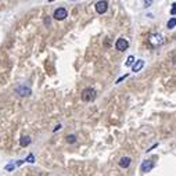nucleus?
Segmentation results:
<instances>
[{
  "instance_id": "1",
  "label": "nucleus",
  "mask_w": 176,
  "mask_h": 176,
  "mask_svg": "<svg viewBox=\"0 0 176 176\" xmlns=\"http://www.w3.org/2000/svg\"><path fill=\"white\" fill-rule=\"evenodd\" d=\"M96 97V90L92 87H86V89L82 90V100L83 101H92Z\"/></svg>"
},
{
  "instance_id": "2",
  "label": "nucleus",
  "mask_w": 176,
  "mask_h": 176,
  "mask_svg": "<svg viewBox=\"0 0 176 176\" xmlns=\"http://www.w3.org/2000/svg\"><path fill=\"white\" fill-rule=\"evenodd\" d=\"M67 15H68V13H67V10L64 9V7H58V9L54 11L53 17L54 20H57V21H63V20H65Z\"/></svg>"
},
{
  "instance_id": "3",
  "label": "nucleus",
  "mask_w": 176,
  "mask_h": 176,
  "mask_svg": "<svg viewBox=\"0 0 176 176\" xmlns=\"http://www.w3.org/2000/svg\"><path fill=\"white\" fill-rule=\"evenodd\" d=\"M115 47H116V50H119V51H125L126 49L129 47V42L126 40V39L119 38L118 40H116V43H115Z\"/></svg>"
},
{
  "instance_id": "4",
  "label": "nucleus",
  "mask_w": 176,
  "mask_h": 176,
  "mask_svg": "<svg viewBox=\"0 0 176 176\" xmlns=\"http://www.w3.org/2000/svg\"><path fill=\"white\" fill-rule=\"evenodd\" d=\"M152 168H154V161L147 160V161H143V164H141V167H140V170L143 173H147V172H150Z\"/></svg>"
},
{
  "instance_id": "5",
  "label": "nucleus",
  "mask_w": 176,
  "mask_h": 176,
  "mask_svg": "<svg viewBox=\"0 0 176 176\" xmlns=\"http://www.w3.org/2000/svg\"><path fill=\"white\" fill-rule=\"evenodd\" d=\"M108 9V3L107 2H97L96 3V11L99 13V14H104Z\"/></svg>"
},
{
  "instance_id": "6",
  "label": "nucleus",
  "mask_w": 176,
  "mask_h": 176,
  "mask_svg": "<svg viewBox=\"0 0 176 176\" xmlns=\"http://www.w3.org/2000/svg\"><path fill=\"white\" fill-rule=\"evenodd\" d=\"M14 92L17 93L18 96H29L31 94V89L27 86H18V87H15Z\"/></svg>"
},
{
  "instance_id": "7",
  "label": "nucleus",
  "mask_w": 176,
  "mask_h": 176,
  "mask_svg": "<svg viewBox=\"0 0 176 176\" xmlns=\"http://www.w3.org/2000/svg\"><path fill=\"white\" fill-rule=\"evenodd\" d=\"M150 42H151L152 46L161 45V43L164 42V38H162V35H160V33H155V35H152L151 38H150Z\"/></svg>"
},
{
  "instance_id": "8",
  "label": "nucleus",
  "mask_w": 176,
  "mask_h": 176,
  "mask_svg": "<svg viewBox=\"0 0 176 176\" xmlns=\"http://www.w3.org/2000/svg\"><path fill=\"white\" fill-rule=\"evenodd\" d=\"M143 67H144V61L143 60H138L136 63L133 64V65H132V71H133V72H139L141 68H143Z\"/></svg>"
},
{
  "instance_id": "9",
  "label": "nucleus",
  "mask_w": 176,
  "mask_h": 176,
  "mask_svg": "<svg viewBox=\"0 0 176 176\" xmlns=\"http://www.w3.org/2000/svg\"><path fill=\"white\" fill-rule=\"evenodd\" d=\"M129 165H130V158H129V157H122V158L119 160V167L121 168H128Z\"/></svg>"
},
{
  "instance_id": "10",
  "label": "nucleus",
  "mask_w": 176,
  "mask_h": 176,
  "mask_svg": "<svg viewBox=\"0 0 176 176\" xmlns=\"http://www.w3.org/2000/svg\"><path fill=\"white\" fill-rule=\"evenodd\" d=\"M20 144H21L22 147H27L28 144H31V138L29 136H22L21 140H20Z\"/></svg>"
},
{
  "instance_id": "11",
  "label": "nucleus",
  "mask_w": 176,
  "mask_h": 176,
  "mask_svg": "<svg viewBox=\"0 0 176 176\" xmlns=\"http://www.w3.org/2000/svg\"><path fill=\"white\" fill-rule=\"evenodd\" d=\"M167 27L169 28V29H172V28H175V27H176V18H170L169 21H168Z\"/></svg>"
},
{
  "instance_id": "12",
  "label": "nucleus",
  "mask_w": 176,
  "mask_h": 176,
  "mask_svg": "<svg viewBox=\"0 0 176 176\" xmlns=\"http://www.w3.org/2000/svg\"><path fill=\"white\" fill-rule=\"evenodd\" d=\"M133 63H134V57L133 56H129L128 60H126V65L130 67V65H133Z\"/></svg>"
},
{
  "instance_id": "13",
  "label": "nucleus",
  "mask_w": 176,
  "mask_h": 176,
  "mask_svg": "<svg viewBox=\"0 0 176 176\" xmlns=\"http://www.w3.org/2000/svg\"><path fill=\"white\" fill-rule=\"evenodd\" d=\"M75 140H76V138H75L74 134H69V136H67V141H68V143H75Z\"/></svg>"
},
{
  "instance_id": "14",
  "label": "nucleus",
  "mask_w": 176,
  "mask_h": 176,
  "mask_svg": "<svg viewBox=\"0 0 176 176\" xmlns=\"http://www.w3.org/2000/svg\"><path fill=\"white\" fill-rule=\"evenodd\" d=\"M25 161H27V162H31V164H32V162H35V157H33V154H29V155H28Z\"/></svg>"
},
{
  "instance_id": "15",
  "label": "nucleus",
  "mask_w": 176,
  "mask_h": 176,
  "mask_svg": "<svg viewBox=\"0 0 176 176\" xmlns=\"http://www.w3.org/2000/svg\"><path fill=\"white\" fill-rule=\"evenodd\" d=\"M170 14H172V15H176V3L172 4V10H170Z\"/></svg>"
},
{
  "instance_id": "16",
  "label": "nucleus",
  "mask_w": 176,
  "mask_h": 176,
  "mask_svg": "<svg viewBox=\"0 0 176 176\" xmlns=\"http://www.w3.org/2000/svg\"><path fill=\"white\" fill-rule=\"evenodd\" d=\"M14 167H15L14 164H9V165H6V170H13V169H14Z\"/></svg>"
},
{
  "instance_id": "17",
  "label": "nucleus",
  "mask_w": 176,
  "mask_h": 176,
  "mask_svg": "<svg viewBox=\"0 0 176 176\" xmlns=\"http://www.w3.org/2000/svg\"><path fill=\"white\" fill-rule=\"evenodd\" d=\"M125 78H128V75H123V76H121L119 79H118V81H116V83H119L121 81H123V79H125Z\"/></svg>"
},
{
  "instance_id": "18",
  "label": "nucleus",
  "mask_w": 176,
  "mask_h": 176,
  "mask_svg": "<svg viewBox=\"0 0 176 176\" xmlns=\"http://www.w3.org/2000/svg\"><path fill=\"white\" fill-rule=\"evenodd\" d=\"M22 162H24V161H22V160H20V161H17L14 165H17V167H20V165H22Z\"/></svg>"
},
{
  "instance_id": "19",
  "label": "nucleus",
  "mask_w": 176,
  "mask_h": 176,
  "mask_svg": "<svg viewBox=\"0 0 176 176\" xmlns=\"http://www.w3.org/2000/svg\"><path fill=\"white\" fill-rule=\"evenodd\" d=\"M60 128H61V125H57L56 128H54V132H56V130H58V129H60Z\"/></svg>"
}]
</instances>
